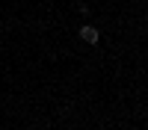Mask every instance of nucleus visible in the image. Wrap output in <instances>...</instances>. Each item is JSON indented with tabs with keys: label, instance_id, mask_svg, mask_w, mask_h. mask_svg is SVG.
<instances>
[{
	"label": "nucleus",
	"instance_id": "1",
	"mask_svg": "<svg viewBox=\"0 0 148 130\" xmlns=\"http://www.w3.org/2000/svg\"><path fill=\"white\" fill-rule=\"evenodd\" d=\"M80 39L89 42V44H98V39H101V35H98L95 27H89V24H86V27H80Z\"/></svg>",
	"mask_w": 148,
	"mask_h": 130
}]
</instances>
